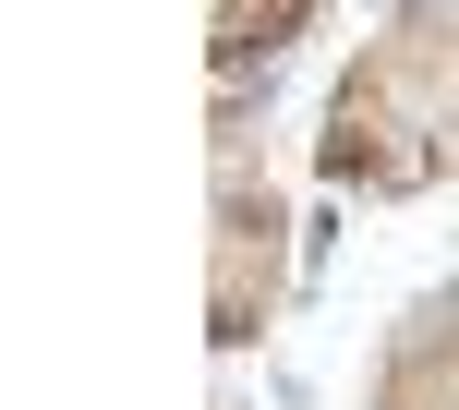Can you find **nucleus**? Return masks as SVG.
Masks as SVG:
<instances>
[{
	"label": "nucleus",
	"instance_id": "7ed1b4c3",
	"mask_svg": "<svg viewBox=\"0 0 459 410\" xmlns=\"http://www.w3.org/2000/svg\"><path fill=\"white\" fill-rule=\"evenodd\" d=\"M447 182H459V133H447V145H436V193H447Z\"/></svg>",
	"mask_w": 459,
	"mask_h": 410
},
{
	"label": "nucleus",
	"instance_id": "f257e3e1",
	"mask_svg": "<svg viewBox=\"0 0 459 410\" xmlns=\"http://www.w3.org/2000/svg\"><path fill=\"white\" fill-rule=\"evenodd\" d=\"M447 133H459V0H387V24L326 85L315 169H326L339 205L351 193L411 205V193H436V145Z\"/></svg>",
	"mask_w": 459,
	"mask_h": 410
},
{
	"label": "nucleus",
	"instance_id": "f03ea898",
	"mask_svg": "<svg viewBox=\"0 0 459 410\" xmlns=\"http://www.w3.org/2000/svg\"><path fill=\"white\" fill-rule=\"evenodd\" d=\"M290 266H302V229L278 182L254 169V121H218V205H206V326L218 350L242 363L254 338L278 326V302H290Z\"/></svg>",
	"mask_w": 459,
	"mask_h": 410
}]
</instances>
